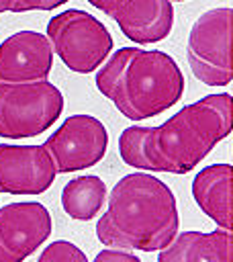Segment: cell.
Listing matches in <instances>:
<instances>
[{
    "label": "cell",
    "instance_id": "obj_1",
    "mask_svg": "<svg viewBox=\"0 0 233 262\" xmlns=\"http://www.w3.org/2000/svg\"><path fill=\"white\" fill-rule=\"evenodd\" d=\"M233 129L229 92L202 96L186 104L157 127L131 125L119 137V154L127 166L145 172L186 174Z\"/></svg>",
    "mask_w": 233,
    "mask_h": 262
},
{
    "label": "cell",
    "instance_id": "obj_2",
    "mask_svg": "<svg viewBox=\"0 0 233 262\" xmlns=\"http://www.w3.org/2000/svg\"><path fill=\"white\" fill-rule=\"evenodd\" d=\"M178 225L172 188L153 174L133 172L112 186L96 237L110 250L159 252L174 239Z\"/></svg>",
    "mask_w": 233,
    "mask_h": 262
},
{
    "label": "cell",
    "instance_id": "obj_3",
    "mask_svg": "<svg viewBox=\"0 0 233 262\" xmlns=\"http://www.w3.org/2000/svg\"><path fill=\"white\" fill-rule=\"evenodd\" d=\"M184 76L172 55L159 49L121 47L96 72V88L123 117L151 119L184 94Z\"/></svg>",
    "mask_w": 233,
    "mask_h": 262
},
{
    "label": "cell",
    "instance_id": "obj_4",
    "mask_svg": "<svg viewBox=\"0 0 233 262\" xmlns=\"http://www.w3.org/2000/svg\"><path fill=\"white\" fill-rule=\"evenodd\" d=\"M47 41L61 63L76 74H90L112 51L108 29L90 12L69 8L47 23Z\"/></svg>",
    "mask_w": 233,
    "mask_h": 262
},
{
    "label": "cell",
    "instance_id": "obj_5",
    "mask_svg": "<svg viewBox=\"0 0 233 262\" xmlns=\"http://www.w3.org/2000/svg\"><path fill=\"white\" fill-rule=\"evenodd\" d=\"M63 111V94L49 80L0 84V137L27 139L45 133Z\"/></svg>",
    "mask_w": 233,
    "mask_h": 262
},
{
    "label": "cell",
    "instance_id": "obj_6",
    "mask_svg": "<svg viewBox=\"0 0 233 262\" xmlns=\"http://www.w3.org/2000/svg\"><path fill=\"white\" fill-rule=\"evenodd\" d=\"M231 20L229 6L202 12L188 33L186 57L196 80L206 86H227L233 80L231 68Z\"/></svg>",
    "mask_w": 233,
    "mask_h": 262
},
{
    "label": "cell",
    "instance_id": "obj_7",
    "mask_svg": "<svg viewBox=\"0 0 233 262\" xmlns=\"http://www.w3.org/2000/svg\"><path fill=\"white\" fill-rule=\"evenodd\" d=\"M57 174L78 172L96 166L108 147V131L92 115L67 117L43 143Z\"/></svg>",
    "mask_w": 233,
    "mask_h": 262
},
{
    "label": "cell",
    "instance_id": "obj_8",
    "mask_svg": "<svg viewBox=\"0 0 233 262\" xmlns=\"http://www.w3.org/2000/svg\"><path fill=\"white\" fill-rule=\"evenodd\" d=\"M57 176L45 145L0 143V192L41 194Z\"/></svg>",
    "mask_w": 233,
    "mask_h": 262
},
{
    "label": "cell",
    "instance_id": "obj_9",
    "mask_svg": "<svg viewBox=\"0 0 233 262\" xmlns=\"http://www.w3.org/2000/svg\"><path fill=\"white\" fill-rule=\"evenodd\" d=\"M51 68L53 49L37 31H18L0 43V84L47 80Z\"/></svg>",
    "mask_w": 233,
    "mask_h": 262
},
{
    "label": "cell",
    "instance_id": "obj_10",
    "mask_svg": "<svg viewBox=\"0 0 233 262\" xmlns=\"http://www.w3.org/2000/svg\"><path fill=\"white\" fill-rule=\"evenodd\" d=\"M51 233V215L35 201L8 203L0 209V244L20 262Z\"/></svg>",
    "mask_w": 233,
    "mask_h": 262
},
{
    "label": "cell",
    "instance_id": "obj_11",
    "mask_svg": "<svg viewBox=\"0 0 233 262\" xmlns=\"http://www.w3.org/2000/svg\"><path fill=\"white\" fill-rule=\"evenodd\" d=\"M110 18L133 43H157L172 33L174 6L170 0H123Z\"/></svg>",
    "mask_w": 233,
    "mask_h": 262
},
{
    "label": "cell",
    "instance_id": "obj_12",
    "mask_svg": "<svg viewBox=\"0 0 233 262\" xmlns=\"http://www.w3.org/2000/svg\"><path fill=\"white\" fill-rule=\"evenodd\" d=\"M157 262H233V239L229 229L208 233L184 231L159 250Z\"/></svg>",
    "mask_w": 233,
    "mask_h": 262
},
{
    "label": "cell",
    "instance_id": "obj_13",
    "mask_svg": "<svg viewBox=\"0 0 233 262\" xmlns=\"http://www.w3.org/2000/svg\"><path fill=\"white\" fill-rule=\"evenodd\" d=\"M231 164H211L192 180V196L217 227L231 231Z\"/></svg>",
    "mask_w": 233,
    "mask_h": 262
},
{
    "label": "cell",
    "instance_id": "obj_14",
    "mask_svg": "<svg viewBox=\"0 0 233 262\" xmlns=\"http://www.w3.org/2000/svg\"><path fill=\"white\" fill-rule=\"evenodd\" d=\"M106 201V184L100 176L84 174L72 178L61 190V209L78 221H90Z\"/></svg>",
    "mask_w": 233,
    "mask_h": 262
},
{
    "label": "cell",
    "instance_id": "obj_15",
    "mask_svg": "<svg viewBox=\"0 0 233 262\" xmlns=\"http://www.w3.org/2000/svg\"><path fill=\"white\" fill-rule=\"evenodd\" d=\"M37 262H88V258L76 244L57 239L39 254Z\"/></svg>",
    "mask_w": 233,
    "mask_h": 262
},
{
    "label": "cell",
    "instance_id": "obj_16",
    "mask_svg": "<svg viewBox=\"0 0 233 262\" xmlns=\"http://www.w3.org/2000/svg\"><path fill=\"white\" fill-rule=\"evenodd\" d=\"M67 0H14L12 12H29V10H53Z\"/></svg>",
    "mask_w": 233,
    "mask_h": 262
},
{
    "label": "cell",
    "instance_id": "obj_17",
    "mask_svg": "<svg viewBox=\"0 0 233 262\" xmlns=\"http://www.w3.org/2000/svg\"><path fill=\"white\" fill-rule=\"evenodd\" d=\"M94 262H141V260L125 250H102L100 254H96Z\"/></svg>",
    "mask_w": 233,
    "mask_h": 262
},
{
    "label": "cell",
    "instance_id": "obj_18",
    "mask_svg": "<svg viewBox=\"0 0 233 262\" xmlns=\"http://www.w3.org/2000/svg\"><path fill=\"white\" fill-rule=\"evenodd\" d=\"M94 8H98V10H102L106 16H110L114 10H116V6L123 2V0H88Z\"/></svg>",
    "mask_w": 233,
    "mask_h": 262
},
{
    "label": "cell",
    "instance_id": "obj_19",
    "mask_svg": "<svg viewBox=\"0 0 233 262\" xmlns=\"http://www.w3.org/2000/svg\"><path fill=\"white\" fill-rule=\"evenodd\" d=\"M0 262H20V260H18L16 256H12V254L0 244Z\"/></svg>",
    "mask_w": 233,
    "mask_h": 262
},
{
    "label": "cell",
    "instance_id": "obj_20",
    "mask_svg": "<svg viewBox=\"0 0 233 262\" xmlns=\"http://www.w3.org/2000/svg\"><path fill=\"white\" fill-rule=\"evenodd\" d=\"M14 10V0H0V12H12Z\"/></svg>",
    "mask_w": 233,
    "mask_h": 262
},
{
    "label": "cell",
    "instance_id": "obj_21",
    "mask_svg": "<svg viewBox=\"0 0 233 262\" xmlns=\"http://www.w3.org/2000/svg\"><path fill=\"white\" fill-rule=\"evenodd\" d=\"M170 2H184V0H170Z\"/></svg>",
    "mask_w": 233,
    "mask_h": 262
}]
</instances>
